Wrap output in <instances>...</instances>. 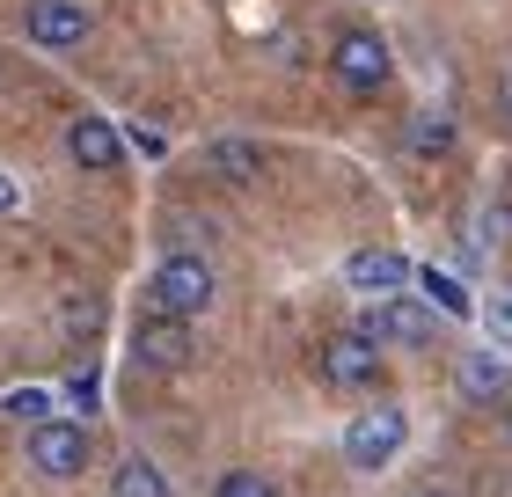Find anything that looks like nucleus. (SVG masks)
Here are the masks:
<instances>
[{"mask_svg":"<svg viewBox=\"0 0 512 497\" xmlns=\"http://www.w3.org/2000/svg\"><path fill=\"white\" fill-rule=\"evenodd\" d=\"M330 74L352 88V96H381L388 74H395V59H388L381 30H344V37L330 44Z\"/></svg>","mask_w":512,"mask_h":497,"instance_id":"obj_4","label":"nucleus"},{"mask_svg":"<svg viewBox=\"0 0 512 497\" xmlns=\"http://www.w3.org/2000/svg\"><path fill=\"white\" fill-rule=\"evenodd\" d=\"M205 169H213L220 183H264V147H256V139H213V147H205Z\"/></svg>","mask_w":512,"mask_h":497,"instance_id":"obj_11","label":"nucleus"},{"mask_svg":"<svg viewBox=\"0 0 512 497\" xmlns=\"http://www.w3.org/2000/svg\"><path fill=\"white\" fill-rule=\"evenodd\" d=\"M410 147H417V154L454 147V110H417V117H410Z\"/></svg>","mask_w":512,"mask_h":497,"instance_id":"obj_15","label":"nucleus"},{"mask_svg":"<svg viewBox=\"0 0 512 497\" xmlns=\"http://www.w3.org/2000/svg\"><path fill=\"white\" fill-rule=\"evenodd\" d=\"M110 497H169V476H161L147 454H125L110 468Z\"/></svg>","mask_w":512,"mask_h":497,"instance_id":"obj_13","label":"nucleus"},{"mask_svg":"<svg viewBox=\"0 0 512 497\" xmlns=\"http://www.w3.org/2000/svg\"><path fill=\"white\" fill-rule=\"evenodd\" d=\"M461 395H469V402L512 395V359H505V351H469V359H461Z\"/></svg>","mask_w":512,"mask_h":497,"instance_id":"obj_12","label":"nucleus"},{"mask_svg":"<svg viewBox=\"0 0 512 497\" xmlns=\"http://www.w3.org/2000/svg\"><path fill=\"white\" fill-rule=\"evenodd\" d=\"M132 351H139V366H154V373H183V366L198 359V344H191V322L161 315V307H139Z\"/></svg>","mask_w":512,"mask_h":497,"instance_id":"obj_6","label":"nucleus"},{"mask_svg":"<svg viewBox=\"0 0 512 497\" xmlns=\"http://www.w3.org/2000/svg\"><path fill=\"white\" fill-rule=\"evenodd\" d=\"M213 497H278V490L256 476V468H227V476L213 483Z\"/></svg>","mask_w":512,"mask_h":497,"instance_id":"obj_16","label":"nucleus"},{"mask_svg":"<svg viewBox=\"0 0 512 497\" xmlns=\"http://www.w3.org/2000/svg\"><path fill=\"white\" fill-rule=\"evenodd\" d=\"M498 103H505V117H512V74H505V81H498Z\"/></svg>","mask_w":512,"mask_h":497,"instance_id":"obj_23","label":"nucleus"},{"mask_svg":"<svg viewBox=\"0 0 512 497\" xmlns=\"http://www.w3.org/2000/svg\"><path fill=\"white\" fill-rule=\"evenodd\" d=\"M315 373H322V388L359 395V388H374V381H381V344L366 337V329H337V337H322Z\"/></svg>","mask_w":512,"mask_h":497,"instance_id":"obj_3","label":"nucleus"},{"mask_svg":"<svg viewBox=\"0 0 512 497\" xmlns=\"http://www.w3.org/2000/svg\"><path fill=\"white\" fill-rule=\"evenodd\" d=\"M30 468H37V476H52V483L88 476V424H74V417L37 424V432H30Z\"/></svg>","mask_w":512,"mask_h":497,"instance_id":"obj_5","label":"nucleus"},{"mask_svg":"<svg viewBox=\"0 0 512 497\" xmlns=\"http://www.w3.org/2000/svg\"><path fill=\"white\" fill-rule=\"evenodd\" d=\"M66 147H74L81 169H118L125 161V132L103 125V117H74V125H66Z\"/></svg>","mask_w":512,"mask_h":497,"instance_id":"obj_10","label":"nucleus"},{"mask_svg":"<svg viewBox=\"0 0 512 497\" xmlns=\"http://www.w3.org/2000/svg\"><path fill=\"white\" fill-rule=\"evenodd\" d=\"M15 205H22V191H15L8 176H0V212H15Z\"/></svg>","mask_w":512,"mask_h":497,"instance_id":"obj_22","label":"nucleus"},{"mask_svg":"<svg viewBox=\"0 0 512 497\" xmlns=\"http://www.w3.org/2000/svg\"><path fill=\"white\" fill-rule=\"evenodd\" d=\"M403 278H410V256H395V249H352L344 256V286L366 293V300H403Z\"/></svg>","mask_w":512,"mask_h":497,"instance_id":"obj_8","label":"nucleus"},{"mask_svg":"<svg viewBox=\"0 0 512 497\" xmlns=\"http://www.w3.org/2000/svg\"><path fill=\"white\" fill-rule=\"evenodd\" d=\"M96 322H103L96 300H66V329H96Z\"/></svg>","mask_w":512,"mask_h":497,"instance_id":"obj_21","label":"nucleus"},{"mask_svg":"<svg viewBox=\"0 0 512 497\" xmlns=\"http://www.w3.org/2000/svg\"><path fill=\"white\" fill-rule=\"evenodd\" d=\"M125 139H132L139 154H169V132H161V125H132Z\"/></svg>","mask_w":512,"mask_h":497,"instance_id":"obj_20","label":"nucleus"},{"mask_svg":"<svg viewBox=\"0 0 512 497\" xmlns=\"http://www.w3.org/2000/svg\"><path fill=\"white\" fill-rule=\"evenodd\" d=\"M220 293V278L205 256H161L154 278H147V307H161V315H176V322H198L205 307H213Z\"/></svg>","mask_w":512,"mask_h":497,"instance_id":"obj_1","label":"nucleus"},{"mask_svg":"<svg viewBox=\"0 0 512 497\" xmlns=\"http://www.w3.org/2000/svg\"><path fill=\"white\" fill-rule=\"evenodd\" d=\"M22 37L44 44V52H74V44H88V8L81 0H30L22 8Z\"/></svg>","mask_w":512,"mask_h":497,"instance_id":"obj_7","label":"nucleus"},{"mask_svg":"<svg viewBox=\"0 0 512 497\" xmlns=\"http://www.w3.org/2000/svg\"><path fill=\"white\" fill-rule=\"evenodd\" d=\"M425 293H432V307H447V315H469V293H461L447 271H425Z\"/></svg>","mask_w":512,"mask_h":497,"instance_id":"obj_17","label":"nucleus"},{"mask_svg":"<svg viewBox=\"0 0 512 497\" xmlns=\"http://www.w3.org/2000/svg\"><path fill=\"white\" fill-rule=\"evenodd\" d=\"M0 417H15V424H52V388H15V395H0Z\"/></svg>","mask_w":512,"mask_h":497,"instance_id":"obj_14","label":"nucleus"},{"mask_svg":"<svg viewBox=\"0 0 512 497\" xmlns=\"http://www.w3.org/2000/svg\"><path fill=\"white\" fill-rule=\"evenodd\" d=\"M483 322H491V337H498V351H512V293H498L491 307H483Z\"/></svg>","mask_w":512,"mask_h":497,"instance_id":"obj_18","label":"nucleus"},{"mask_svg":"<svg viewBox=\"0 0 512 497\" xmlns=\"http://www.w3.org/2000/svg\"><path fill=\"white\" fill-rule=\"evenodd\" d=\"M66 402H74V410H88V417H96V373H74V381H66Z\"/></svg>","mask_w":512,"mask_h":497,"instance_id":"obj_19","label":"nucleus"},{"mask_svg":"<svg viewBox=\"0 0 512 497\" xmlns=\"http://www.w3.org/2000/svg\"><path fill=\"white\" fill-rule=\"evenodd\" d=\"M410 497H454V490H410Z\"/></svg>","mask_w":512,"mask_h":497,"instance_id":"obj_24","label":"nucleus"},{"mask_svg":"<svg viewBox=\"0 0 512 497\" xmlns=\"http://www.w3.org/2000/svg\"><path fill=\"white\" fill-rule=\"evenodd\" d=\"M359 329H366L374 344L388 337V344H403V351H425V344H432V315H425L417 300H374V315H366Z\"/></svg>","mask_w":512,"mask_h":497,"instance_id":"obj_9","label":"nucleus"},{"mask_svg":"<svg viewBox=\"0 0 512 497\" xmlns=\"http://www.w3.org/2000/svg\"><path fill=\"white\" fill-rule=\"evenodd\" d=\"M505 432H512V410H505Z\"/></svg>","mask_w":512,"mask_h":497,"instance_id":"obj_25","label":"nucleus"},{"mask_svg":"<svg viewBox=\"0 0 512 497\" xmlns=\"http://www.w3.org/2000/svg\"><path fill=\"white\" fill-rule=\"evenodd\" d=\"M403 446H410V417L395 410V402H374V410H359L344 424V461H352L359 476H381Z\"/></svg>","mask_w":512,"mask_h":497,"instance_id":"obj_2","label":"nucleus"}]
</instances>
